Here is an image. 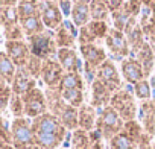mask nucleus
Here are the masks:
<instances>
[{
    "label": "nucleus",
    "mask_w": 155,
    "mask_h": 149,
    "mask_svg": "<svg viewBox=\"0 0 155 149\" xmlns=\"http://www.w3.org/2000/svg\"><path fill=\"white\" fill-rule=\"evenodd\" d=\"M34 143L43 149H58L67 135V128L52 113H44L32 119Z\"/></svg>",
    "instance_id": "1"
},
{
    "label": "nucleus",
    "mask_w": 155,
    "mask_h": 149,
    "mask_svg": "<svg viewBox=\"0 0 155 149\" xmlns=\"http://www.w3.org/2000/svg\"><path fill=\"white\" fill-rule=\"evenodd\" d=\"M28 41V46H29V50L32 55L41 58L43 61L46 59H56V55H58V44H56V40H55V32L53 31H44L38 35H34V37H29L26 38Z\"/></svg>",
    "instance_id": "2"
},
{
    "label": "nucleus",
    "mask_w": 155,
    "mask_h": 149,
    "mask_svg": "<svg viewBox=\"0 0 155 149\" xmlns=\"http://www.w3.org/2000/svg\"><path fill=\"white\" fill-rule=\"evenodd\" d=\"M125 122L122 120V117L116 113V110L108 105L105 108H102L97 113V120H96V129L102 134V137L105 140H111L113 137H116L117 134H120L123 131Z\"/></svg>",
    "instance_id": "3"
},
{
    "label": "nucleus",
    "mask_w": 155,
    "mask_h": 149,
    "mask_svg": "<svg viewBox=\"0 0 155 149\" xmlns=\"http://www.w3.org/2000/svg\"><path fill=\"white\" fill-rule=\"evenodd\" d=\"M79 52H81V56L84 59V74L94 79L96 70L108 59L105 47L101 46L99 43L84 44V46H79Z\"/></svg>",
    "instance_id": "4"
},
{
    "label": "nucleus",
    "mask_w": 155,
    "mask_h": 149,
    "mask_svg": "<svg viewBox=\"0 0 155 149\" xmlns=\"http://www.w3.org/2000/svg\"><path fill=\"white\" fill-rule=\"evenodd\" d=\"M110 105L116 110V113L122 117L123 122L135 120V117L138 114V107H137V102H135V96L131 91L125 90V88L113 93Z\"/></svg>",
    "instance_id": "5"
},
{
    "label": "nucleus",
    "mask_w": 155,
    "mask_h": 149,
    "mask_svg": "<svg viewBox=\"0 0 155 149\" xmlns=\"http://www.w3.org/2000/svg\"><path fill=\"white\" fill-rule=\"evenodd\" d=\"M12 144L15 149H31L35 146L34 143V131H32V119L18 117L11 123Z\"/></svg>",
    "instance_id": "6"
},
{
    "label": "nucleus",
    "mask_w": 155,
    "mask_h": 149,
    "mask_svg": "<svg viewBox=\"0 0 155 149\" xmlns=\"http://www.w3.org/2000/svg\"><path fill=\"white\" fill-rule=\"evenodd\" d=\"M21 98H23V105H25V116L28 119H35L49 111L46 93L43 90H40L38 87L32 88Z\"/></svg>",
    "instance_id": "7"
},
{
    "label": "nucleus",
    "mask_w": 155,
    "mask_h": 149,
    "mask_svg": "<svg viewBox=\"0 0 155 149\" xmlns=\"http://www.w3.org/2000/svg\"><path fill=\"white\" fill-rule=\"evenodd\" d=\"M110 32V26L107 22H96L91 20L88 22L85 26H82L79 29V34H78V41H79V46L84 44H93L96 41H101L107 38Z\"/></svg>",
    "instance_id": "8"
},
{
    "label": "nucleus",
    "mask_w": 155,
    "mask_h": 149,
    "mask_svg": "<svg viewBox=\"0 0 155 149\" xmlns=\"http://www.w3.org/2000/svg\"><path fill=\"white\" fill-rule=\"evenodd\" d=\"M96 79H99L111 93L122 90V76L116 67V64L108 58L97 70H96Z\"/></svg>",
    "instance_id": "9"
},
{
    "label": "nucleus",
    "mask_w": 155,
    "mask_h": 149,
    "mask_svg": "<svg viewBox=\"0 0 155 149\" xmlns=\"http://www.w3.org/2000/svg\"><path fill=\"white\" fill-rule=\"evenodd\" d=\"M105 47L117 59H125L131 55V47L126 40V35L114 28H110V32L105 38Z\"/></svg>",
    "instance_id": "10"
},
{
    "label": "nucleus",
    "mask_w": 155,
    "mask_h": 149,
    "mask_svg": "<svg viewBox=\"0 0 155 149\" xmlns=\"http://www.w3.org/2000/svg\"><path fill=\"white\" fill-rule=\"evenodd\" d=\"M64 68L61 67V64L58 62V59H46L43 62V68H41V76L40 79L44 82V85L50 90H58L62 76H64Z\"/></svg>",
    "instance_id": "11"
},
{
    "label": "nucleus",
    "mask_w": 155,
    "mask_h": 149,
    "mask_svg": "<svg viewBox=\"0 0 155 149\" xmlns=\"http://www.w3.org/2000/svg\"><path fill=\"white\" fill-rule=\"evenodd\" d=\"M40 14H41V20H43L46 29L53 31V32L64 22L62 11L59 8V3H56V2H47V0H43V2L40 3Z\"/></svg>",
    "instance_id": "12"
},
{
    "label": "nucleus",
    "mask_w": 155,
    "mask_h": 149,
    "mask_svg": "<svg viewBox=\"0 0 155 149\" xmlns=\"http://www.w3.org/2000/svg\"><path fill=\"white\" fill-rule=\"evenodd\" d=\"M5 52L11 58V61L15 64L17 68H25L29 58H31V50H29V46H28L26 40L6 41L5 43Z\"/></svg>",
    "instance_id": "13"
},
{
    "label": "nucleus",
    "mask_w": 155,
    "mask_h": 149,
    "mask_svg": "<svg viewBox=\"0 0 155 149\" xmlns=\"http://www.w3.org/2000/svg\"><path fill=\"white\" fill-rule=\"evenodd\" d=\"M78 34H79V29L71 22L64 20L59 25V28L55 31V40H56L58 49H74Z\"/></svg>",
    "instance_id": "14"
},
{
    "label": "nucleus",
    "mask_w": 155,
    "mask_h": 149,
    "mask_svg": "<svg viewBox=\"0 0 155 149\" xmlns=\"http://www.w3.org/2000/svg\"><path fill=\"white\" fill-rule=\"evenodd\" d=\"M138 120L144 129V132L155 138V99L143 101L138 105Z\"/></svg>",
    "instance_id": "15"
},
{
    "label": "nucleus",
    "mask_w": 155,
    "mask_h": 149,
    "mask_svg": "<svg viewBox=\"0 0 155 149\" xmlns=\"http://www.w3.org/2000/svg\"><path fill=\"white\" fill-rule=\"evenodd\" d=\"M120 71H122V78L128 82V84H137L144 78V71L143 67L140 65V62L134 58V56H128L125 59H122L120 62Z\"/></svg>",
    "instance_id": "16"
},
{
    "label": "nucleus",
    "mask_w": 155,
    "mask_h": 149,
    "mask_svg": "<svg viewBox=\"0 0 155 149\" xmlns=\"http://www.w3.org/2000/svg\"><path fill=\"white\" fill-rule=\"evenodd\" d=\"M123 34L126 35V40L129 43V47H131V53L132 55H135L143 47V44L146 43V38H144V34H143V29L140 26L138 18H131L128 22Z\"/></svg>",
    "instance_id": "17"
},
{
    "label": "nucleus",
    "mask_w": 155,
    "mask_h": 149,
    "mask_svg": "<svg viewBox=\"0 0 155 149\" xmlns=\"http://www.w3.org/2000/svg\"><path fill=\"white\" fill-rule=\"evenodd\" d=\"M56 59L65 73H82L84 70L79 61V55L76 53L74 49H59Z\"/></svg>",
    "instance_id": "18"
},
{
    "label": "nucleus",
    "mask_w": 155,
    "mask_h": 149,
    "mask_svg": "<svg viewBox=\"0 0 155 149\" xmlns=\"http://www.w3.org/2000/svg\"><path fill=\"white\" fill-rule=\"evenodd\" d=\"M35 87H37V79L31 76V74L26 71V68H17V73H15V76H14V79L11 82L12 93L18 94V96H23Z\"/></svg>",
    "instance_id": "19"
},
{
    "label": "nucleus",
    "mask_w": 155,
    "mask_h": 149,
    "mask_svg": "<svg viewBox=\"0 0 155 149\" xmlns=\"http://www.w3.org/2000/svg\"><path fill=\"white\" fill-rule=\"evenodd\" d=\"M111 98H113V93L99 79L94 78L93 82H91V101H90V105L94 107L96 110H102V108L110 105Z\"/></svg>",
    "instance_id": "20"
},
{
    "label": "nucleus",
    "mask_w": 155,
    "mask_h": 149,
    "mask_svg": "<svg viewBox=\"0 0 155 149\" xmlns=\"http://www.w3.org/2000/svg\"><path fill=\"white\" fill-rule=\"evenodd\" d=\"M138 62H140V65L143 67V71H144V78L147 79L150 74H152V71H155V53H153V50L150 49V46L147 44V43H144L143 44V47L135 53V55H132Z\"/></svg>",
    "instance_id": "21"
},
{
    "label": "nucleus",
    "mask_w": 155,
    "mask_h": 149,
    "mask_svg": "<svg viewBox=\"0 0 155 149\" xmlns=\"http://www.w3.org/2000/svg\"><path fill=\"white\" fill-rule=\"evenodd\" d=\"M96 120H97V113L96 108L91 107L90 104H84L79 107V128L90 132L96 129Z\"/></svg>",
    "instance_id": "22"
},
{
    "label": "nucleus",
    "mask_w": 155,
    "mask_h": 149,
    "mask_svg": "<svg viewBox=\"0 0 155 149\" xmlns=\"http://www.w3.org/2000/svg\"><path fill=\"white\" fill-rule=\"evenodd\" d=\"M71 23L81 29L82 26H85L88 22H91V15H90V6L85 5V3H81V2H73V8H71Z\"/></svg>",
    "instance_id": "23"
},
{
    "label": "nucleus",
    "mask_w": 155,
    "mask_h": 149,
    "mask_svg": "<svg viewBox=\"0 0 155 149\" xmlns=\"http://www.w3.org/2000/svg\"><path fill=\"white\" fill-rule=\"evenodd\" d=\"M20 26H21V29H23L26 38L34 37V35H38V34H41V32L46 31V26H44V23H43V20H41V14L21 18V20H20Z\"/></svg>",
    "instance_id": "24"
},
{
    "label": "nucleus",
    "mask_w": 155,
    "mask_h": 149,
    "mask_svg": "<svg viewBox=\"0 0 155 149\" xmlns=\"http://www.w3.org/2000/svg\"><path fill=\"white\" fill-rule=\"evenodd\" d=\"M17 73L15 64L11 61V58L6 55V52H0V79L6 81L9 85Z\"/></svg>",
    "instance_id": "25"
},
{
    "label": "nucleus",
    "mask_w": 155,
    "mask_h": 149,
    "mask_svg": "<svg viewBox=\"0 0 155 149\" xmlns=\"http://www.w3.org/2000/svg\"><path fill=\"white\" fill-rule=\"evenodd\" d=\"M20 23V15L17 6H0V26L9 28Z\"/></svg>",
    "instance_id": "26"
},
{
    "label": "nucleus",
    "mask_w": 155,
    "mask_h": 149,
    "mask_svg": "<svg viewBox=\"0 0 155 149\" xmlns=\"http://www.w3.org/2000/svg\"><path fill=\"white\" fill-rule=\"evenodd\" d=\"M90 15H91V20H96V22H107L108 17L111 15L107 3L104 0H91L90 2Z\"/></svg>",
    "instance_id": "27"
},
{
    "label": "nucleus",
    "mask_w": 155,
    "mask_h": 149,
    "mask_svg": "<svg viewBox=\"0 0 155 149\" xmlns=\"http://www.w3.org/2000/svg\"><path fill=\"white\" fill-rule=\"evenodd\" d=\"M40 3H41L40 0H18L17 9H18L20 20L40 14Z\"/></svg>",
    "instance_id": "28"
},
{
    "label": "nucleus",
    "mask_w": 155,
    "mask_h": 149,
    "mask_svg": "<svg viewBox=\"0 0 155 149\" xmlns=\"http://www.w3.org/2000/svg\"><path fill=\"white\" fill-rule=\"evenodd\" d=\"M123 132L138 146V143L141 141V138L144 137V129H143V126H141V123L140 122H137V120H131V122H125V126H123Z\"/></svg>",
    "instance_id": "29"
},
{
    "label": "nucleus",
    "mask_w": 155,
    "mask_h": 149,
    "mask_svg": "<svg viewBox=\"0 0 155 149\" xmlns=\"http://www.w3.org/2000/svg\"><path fill=\"white\" fill-rule=\"evenodd\" d=\"M71 146L73 149H93L88 132L81 128L74 129L71 132Z\"/></svg>",
    "instance_id": "30"
},
{
    "label": "nucleus",
    "mask_w": 155,
    "mask_h": 149,
    "mask_svg": "<svg viewBox=\"0 0 155 149\" xmlns=\"http://www.w3.org/2000/svg\"><path fill=\"white\" fill-rule=\"evenodd\" d=\"M110 149H138L137 144L122 131L110 140Z\"/></svg>",
    "instance_id": "31"
},
{
    "label": "nucleus",
    "mask_w": 155,
    "mask_h": 149,
    "mask_svg": "<svg viewBox=\"0 0 155 149\" xmlns=\"http://www.w3.org/2000/svg\"><path fill=\"white\" fill-rule=\"evenodd\" d=\"M11 96H12V88L11 85L0 79V116H2V113L9 108V102H11Z\"/></svg>",
    "instance_id": "32"
},
{
    "label": "nucleus",
    "mask_w": 155,
    "mask_h": 149,
    "mask_svg": "<svg viewBox=\"0 0 155 149\" xmlns=\"http://www.w3.org/2000/svg\"><path fill=\"white\" fill-rule=\"evenodd\" d=\"M129 20H131V17L125 12V9H123V8H120V9H117V11L111 12L113 28H114V29H117V31H122V32H123Z\"/></svg>",
    "instance_id": "33"
},
{
    "label": "nucleus",
    "mask_w": 155,
    "mask_h": 149,
    "mask_svg": "<svg viewBox=\"0 0 155 149\" xmlns=\"http://www.w3.org/2000/svg\"><path fill=\"white\" fill-rule=\"evenodd\" d=\"M150 94H152V88H150V84H149L147 79H143V81L134 84V96L137 99H140L141 102L143 101H149Z\"/></svg>",
    "instance_id": "34"
},
{
    "label": "nucleus",
    "mask_w": 155,
    "mask_h": 149,
    "mask_svg": "<svg viewBox=\"0 0 155 149\" xmlns=\"http://www.w3.org/2000/svg\"><path fill=\"white\" fill-rule=\"evenodd\" d=\"M43 59L41 58H38V56H35V55H32L31 53V58H29V61H28V64H26V71L31 74L32 78H35V79H40V76H41V68H43Z\"/></svg>",
    "instance_id": "35"
},
{
    "label": "nucleus",
    "mask_w": 155,
    "mask_h": 149,
    "mask_svg": "<svg viewBox=\"0 0 155 149\" xmlns=\"http://www.w3.org/2000/svg\"><path fill=\"white\" fill-rule=\"evenodd\" d=\"M9 110L14 116V119H18V117H26L25 116V105H23V98L18 96V94H14L11 96V102H9Z\"/></svg>",
    "instance_id": "36"
},
{
    "label": "nucleus",
    "mask_w": 155,
    "mask_h": 149,
    "mask_svg": "<svg viewBox=\"0 0 155 149\" xmlns=\"http://www.w3.org/2000/svg\"><path fill=\"white\" fill-rule=\"evenodd\" d=\"M122 8L125 9V12L131 18H138L141 11H143V3L140 2V0H126Z\"/></svg>",
    "instance_id": "37"
},
{
    "label": "nucleus",
    "mask_w": 155,
    "mask_h": 149,
    "mask_svg": "<svg viewBox=\"0 0 155 149\" xmlns=\"http://www.w3.org/2000/svg\"><path fill=\"white\" fill-rule=\"evenodd\" d=\"M3 34H5L6 41H21L26 37L23 29H21V26H20V23L14 25V26H9V28H5Z\"/></svg>",
    "instance_id": "38"
},
{
    "label": "nucleus",
    "mask_w": 155,
    "mask_h": 149,
    "mask_svg": "<svg viewBox=\"0 0 155 149\" xmlns=\"http://www.w3.org/2000/svg\"><path fill=\"white\" fill-rule=\"evenodd\" d=\"M0 141L12 143V134H11V123L0 116Z\"/></svg>",
    "instance_id": "39"
},
{
    "label": "nucleus",
    "mask_w": 155,
    "mask_h": 149,
    "mask_svg": "<svg viewBox=\"0 0 155 149\" xmlns=\"http://www.w3.org/2000/svg\"><path fill=\"white\" fill-rule=\"evenodd\" d=\"M88 135H90V141H91V147L93 149H105V146H104V140L105 138L102 137V134L97 129L90 131Z\"/></svg>",
    "instance_id": "40"
},
{
    "label": "nucleus",
    "mask_w": 155,
    "mask_h": 149,
    "mask_svg": "<svg viewBox=\"0 0 155 149\" xmlns=\"http://www.w3.org/2000/svg\"><path fill=\"white\" fill-rule=\"evenodd\" d=\"M104 2L107 3L110 12H114V11H117L123 6V3L126 2V0H104Z\"/></svg>",
    "instance_id": "41"
},
{
    "label": "nucleus",
    "mask_w": 155,
    "mask_h": 149,
    "mask_svg": "<svg viewBox=\"0 0 155 149\" xmlns=\"http://www.w3.org/2000/svg\"><path fill=\"white\" fill-rule=\"evenodd\" d=\"M59 8L62 11V15H70L71 14V8H73L71 0H61V2H59Z\"/></svg>",
    "instance_id": "42"
},
{
    "label": "nucleus",
    "mask_w": 155,
    "mask_h": 149,
    "mask_svg": "<svg viewBox=\"0 0 155 149\" xmlns=\"http://www.w3.org/2000/svg\"><path fill=\"white\" fill-rule=\"evenodd\" d=\"M152 140H153L152 137H149L147 134H144V137L141 138V141L138 143V146H137V147H138V149H153V147H152V144H150V143H152Z\"/></svg>",
    "instance_id": "43"
},
{
    "label": "nucleus",
    "mask_w": 155,
    "mask_h": 149,
    "mask_svg": "<svg viewBox=\"0 0 155 149\" xmlns=\"http://www.w3.org/2000/svg\"><path fill=\"white\" fill-rule=\"evenodd\" d=\"M18 0H0V6H17Z\"/></svg>",
    "instance_id": "44"
},
{
    "label": "nucleus",
    "mask_w": 155,
    "mask_h": 149,
    "mask_svg": "<svg viewBox=\"0 0 155 149\" xmlns=\"http://www.w3.org/2000/svg\"><path fill=\"white\" fill-rule=\"evenodd\" d=\"M0 149H15L12 143H5V141H0Z\"/></svg>",
    "instance_id": "45"
},
{
    "label": "nucleus",
    "mask_w": 155,
    "mask_h": 149,
    "mask_svg": "<svg viewBox=\"0 0 155 149\" xmlns=\"http://www.w3.org/2000/svg\"><path fill=\"white\" fill-rule=\"evenodd\" d=\"M140 2L143 3V6H144V8H147L150 3H153V0H140Z\"/></svg>",
    "instance_id": "46"
},
{
    "label": "nucleus",
    "mask_w": 155,
    "mask_h": 149,
    "mask_svg": "<svg viewBox=\"0 0 155 149\" xmlns=\"http://www.w3.org/2000/svg\"><path fill=\"white\" fill-rule=\"evenodd\" d=\"M147 8L150 9V12H152V15H153V18H155V2H153V3H150Z\"/></svg>",
    "instance_id": "47"
},
{
    "label": "nucleus",
    "mask_w": 155,
    "mask_h": 149,
    "mask_svg": "<svg viewBox=\"0 0 155 149\" xmlns=\"http://www.w3.org/2000/svg\"><path fill=\"white\" fill-rule=\"evenodd\" d=\"M76 2H81V3H85V5H90L91 0H76Z\"/></svg>",
    "instance_id": "48"
},
{
    "label": "nucleus",
    "mask_w": 155,
    "mask_h": 149,
    "mask_svg": "<svg viewBox=\"0 0 155 149\" xmlns=\"http://www.w3.org/2000/svg\"><path fill=\"white\" fill-rule=\"evenodd\" d=\"M150 144H152V147H153V149H155V138H153V140H152V143H150Z\"/></svg>",
    "instance_id": "49"
},
{
    "label": "nucleus",
    "mask_w": 155,
    "mask_h": 149,
    "mask_svg": "<svg viewBox=\"0 0 155 149\" xmlns=\"http://www.w3.org/2000/svg\"><path fill=\"white\" fill-rule=\"evenodd\" d=\"M47 2H56V3H59L61 0H47Z\"/></svg>",
    "instance_id": "50"
},
{
    "label": "nucleus",
    "mask_w": 155,
    "mask_h": 149,
    "mask_svg": "<svg viewBox=\"0 0 155 149\" xmlns=\"http://www.w3.org/2000/svg\"><path fill=\"white\" fill-rule=\"evenodd\" d=\"M32 149H43V147H38V146H34Z\"/></svg>",
    "instance_id": "51"
},
{
    "label": "nucleus",
    "mask_w": 155,
    "mask_h": 149,
    "mask_svg": "<svg viewBox=\"0 0 155 149\" xmlns=\"http://www.w3.org/2000/svg\"><path fill=\"white\" fill-rule=\"evenodd\" d=\"M153 2H155V0H153Z\"/></svg>",
    "instance_id": "52"
},
{
    "label": "nucleus",
    "mask_w": 155,
    "mask_h": 149,
    "mask_svg": "<svg viewBox=\"0 0 155 149\" xmlns=\"http://www.w3.org/2000/svg\"><path fill=\"white\" fill-rule=\"evenodd\" d=\"M31 149H32V147H31Z\"/></svg>",
    "instance_id": "53"
}]
</instances>
